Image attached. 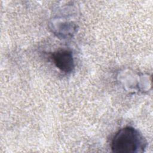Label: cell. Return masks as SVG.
<instances>
[{"label":"cell","instance_id":"1","mask_svg":"<svg viewBox=\"0 0 153 153\" xmlns=\"http://www.w3.org/2000/svg\"><path fill=\"white\" fill-rule=\"evenodd\" d=\"M146 140L143 135L131 127L120 129L114 136L111 142L114 152H143L146 146Z\"/></svg>","mask_w":153,"mask_h":153},{"label":"cell","instance_id":"2","mask_svg":"<svg viewBox=\"0 0 153 153\" xmlns=\"http://www.w3.org/2000/svg\"><path fill=\"white\" fill-rule=\"evenodd\" d=\"M56 66L62 72H71L74 68V60L72 52L68 50H60L52 54Z\"/></svg>","mask_w":153,"mask_h":153}]
</instances>
